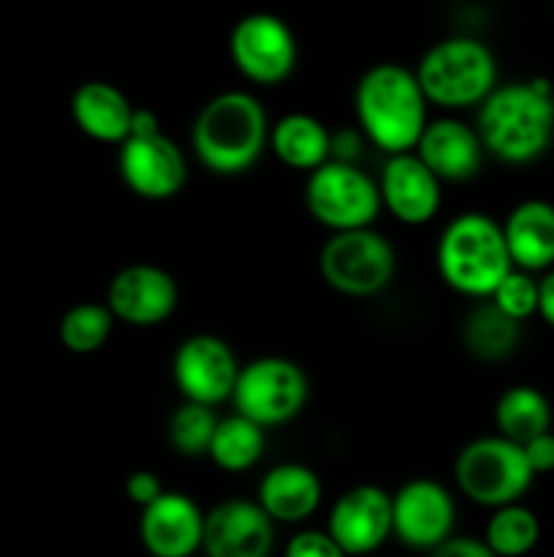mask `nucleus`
I'll use <instances>...</instances> for the list:
<instances>
[{
    "label": "nucleus",
    "instance_id": "1",
    "mask_svg": "<svg viewBox=\"0 0 554 557\" xmlns=\"http://www.w3.org/2000/svg\"><path fill=\"white\" fill-rule=\"evenodd\" d=\"M552 87L543 79L494 87L476 120L483 150L516 166L541 158L554 136Z\"/></svg>",
    "mask_w": 554,
    "mask_h": 557
},
{
    "label": "nucleus",
    "instance_id": "2",
    "mask_svg": "<svg viewBox=\"0 0 554 557\" xmlns=\"http://www.w3.org/2000/svg\"><path fill=\"white\" fill-rule=\"evenodd\" d=\"M353 107L364 136L389 156L416 150L429 123L416 71L400 63H378L364 71L353 92Z\"/></svg>",
    "mask_w": 554,
    "mask_h": 557
},
{
    "label": "nucleus",
    "instance_id": "3",
    "mask_svg": "<svg viewBox=\"0 0 554 557\" xmlns=\"http://www.w3.org/2000/svg\"><path fill=\"white\" fill-rule=\"evenodd\" d=\"M269 141L261 101L250 92H221L204 103L193 123V152L201 166L234 177L253 166Z\"/></svg>",
    "mask_w": 554,
    "mask_h": 557
},
{
    "label": "nucleus",
    "instance_id": "4",
    "mask_svg": "<svg viewBox=\"0 0 554 557\" xmlns=\"http://www.w3.org/2000/svg\"><path fill=\"white\" fill-rule=\"evenodd\" d=\"M514 270L503 226L483 212H462L445 226L438 243V272L449 288L473 299H492Z\"/></svg>",
    "mask_w": 554,
    "mask_h": 557
},
{
    "label": "nucleus",
    "instance_id": "5",
    "mask_svg": "<svg viewBox=\"0 0 554 557\" xmlns=\"http://www.w3.org/2000/svg\"><path fill=\"white\" fill-rule=\"evenodd\" d=\"M416 79L427 103L435 107H481L498 87V63L483 41L454 36L427 49L416 69Z\"/></svg>",
    "mask_w": 554,
    "mask_h": 557
},
{
    "label": "nucleus",
    "instance_id": "6",
    "mask_svg": "<svg viewBox=\"0 0 554 557\" xmlns=\"http://www.w3.org/2000/svg\"><path fill=\"white\" fill-rule=\"evenodd\" d=\"M454 476L462 495L487 509L519 504V498L536 479L521 446L511 444L500 435L470 441L456 457Z\"/></svg>",
    "mask_w": 554,
    "mask_h": 557
},
{
    "label": "nucleus",
    "instance_id": "7",
    "mask_svg": "<svg viewBox=\"0 0 554 557\" xmlns=\"http://www.w3.org/2000/svg\"><path fill=\"white\" fill-rule=\"evenodd\" d=\"M307 375L297 362L282 357H261L239 370L231 400L239 417L266 430L297 419L307 403Z\"/></svg>",
    "mask_w": 554,
    "mask_h": 557
},
{
    "label": "nucleus",
    "instance_id": "8",
    "mask_svg": "<svg viewBox=\"0 0 554 557\" xmlns=\"http://www.w3.org/2000/svg\"><path fill=\"white\" fill-rule=\"evenodd\" d=\"M307 210L335 234L369 228L380 212L378 183L356 163L329 161L315 169L304 185Z\"/></svg>",
    "mask_w": 554,
    "mask_h": 557
},
{
    "label": "nucleus",
    "instance_id": "9",
    "mask_svg": "<svg viewBox=\"0 0 554 557\" xmlns=\"http://www.w3.org/2000/svg\"><path fill=\"white\" fill-rule=\"evenodd\" d=\"M318 267L324 281L345 297H375L389 288L396 256L389 239L373 228L331 234L320 248Z\"/></svg>",
    "mask_w": 554,
    "mask_h": 557
},
{
    "label": "nucleus",
    "instance_id": "10",
    "mask_svg": "<svg viewBox=\"0 0 554 557\" xmlns=\"http://www.w3.org/2000/svg\"><path fill=\"white\" fill-rule=\"evenodd\" d=\"M234 65L253 85H280L297 69V38L275 14H248L228 38Z\"/></svg>",
    "mask_w": 554,
    "mask_h": 557
},
{
    "label": "nucleus",
    "instance_id": "11",
    "mask_svg": "<svg viewBox=\"0 0 554 557\" xmlns=\"http://www.w3.org/2000/svg\"><path fill=\"white\" fill-rule=\"evenodd\" d=\"M234 348L215 335H190L174 354L172 373L185 403L215 408L231 400L239 379Z\"/></svg>",
    "mask_w": 554,
    "mask_h": 557
},
{
    "label": "nucleus",
    "instance_id": "12",
    "mask_svg": "<svg viewBox=\"0 0 554 557\" xmlns=\"http://www.w3.org/2000/svg\"><path fill=\"white\" fill-rule=\"evenodd\" d=\"M456 506L435 479H413L391 495V533L405 547L432 553L454 533Z\"/></svg>",
    "mask_w": 554,
    "mask_h": 557
},
{
    "label": "nucleus",
    "instance_id": "13",
    "mask_svg": "<svg viewBox=\"0 0 554 557\" xmlns=\"http://www.w3.org/2000/svg\"><path fill=\"white\" fill-rule=\"evenodd\" d=\"M119 177L147 201H166L185 188L188 161L168 136H130L119 145Z\"/></svg>",
    "mask_w": 554,
    "mask_h": 557
},
{
    "label": "nucleus",
    "instance_id": "14",
    "mask_svg": "<svg viewBox=\"0 0 554 557\" xmlns=\"http://www.w3.org/2000/svg\"><path fill=\"white\" fill-rule=\"evenodd\" d=\"M326 533L345 557L375 553L391 536V495L375 484L351 487L331 506Z\"/></svg>",
    "mask_w": 554,
    "mask_h": 557
},
{
    "label": "nucleus",
    "instance_id": "15",
    "mask_svg": "<svg viewBox=\"0 0 554 557\" xmlns=\"http://www.w3.org/2000/svg\"><path fill=\"white\" fill-rule=\"evenodd\" d=\"M179 292L174 277L155 264H130L112 277L106 308L130 326H155L172 319Z\"/></svg>",
    "mask_w": 554,
    "mask_h": 557
},
{
    "label": "nucleus",
    "instance_id": "16",
    "mask_svg": "<svg viewBox=\"0 0 554 557\" xmlns=\"http://www.w3.org/2000/svg\"><path fill=\"white\" fill-rule=\"evenodd\" d=\"M275 547V522L255 500H221L204 515L206 557H269Z\"/></svg>",
    "mask_w": 554,
    "mask_h": 557
},
{
    "label": "nucleus",
    "instance_id": "17",
    "mask_svg": "<svg viewBox=\"0 0 554 557\" xmlns=\"http://www.w3.org/2000/svg\"><path fill=\"white\" fill-rule=\"evenodd\" d=\"M139 539L152 557H193L204 542V515L188 495L163 493L141 509Z\"/></svg>",
    "mask_w": 554,
    "mask_h": 557
},
{
    "label": "nucleus",
    "instance_id": "18",
    "mask_svg": "<svg viewBox=\"0 0 554 557\" xmlns=\"http://www.w3.org/2000/svg\"><path fill=\"white\" fill-rule=\"evenodd\" d=\"M380 205L405 226H424L440 210V180L416 152L389 156L378 180Z\"/></svg>",
    "mask_w": 554,
    "mask_h": 557
},
{
    "label": "nucleus",
    "instance_id": "19",
    "mask_svg": "<svg viewBox=\"0 0 554 557\" xmlns=\"http://www.w3.org/2000/svg\"><path fill=\"white\" fill-rule=\"evenodd\" d=\"M416 156L440 183H465L481 169L483 145L476 128L454 117L429 120Z\"/></svg>",
    "mask_w": 554,
    "mask_h": 557
},
{
    "label": "nucleus",
    "instance_id": "20",
    "mask_svg": "<svg viewBox=\"0 0 554 557\" xmlns=\"http://www.w3.org/2000/svg\"><path fill=\"white\" fill-rule=\"evenodd\" d=\"M324 487L313 468L299 462H282L272 468L259 484L255 504L266 511L272 522H304L318 511Z\"/></svg>",
    "mask_w": 554,
    "mask_h": 557
},
{
    "label": "nucleus",
    "instance_id": "21",
    "mask_svg": "<svg viewBox=\"0 0 554 557\" xmlns=\"http://www.w3.org/2000/svg\"><path fill=\"white\" fill-rule=\"evenodd\" d=\"M511 264L521 272H541L554 264V205L541 199L521 201L503 223Z\"/></svg>",
    "mask_w": 554,
    "mask_h": 557
},
{
    "label": "nucleus",
    "instance_id": "22",
    "mask_svg": "<svg viewBox=\"0 0 554 557\" xmlns=\"http://www.w3.org/2000/svg\"><path fill=\"white\" fill-rule=\"evenodd\" d=\"M71 114L79 131L103 145H123L130 136L134 107L123 90L101 79L85 82L74 90Z\"/></svg>",
    "mask_w": 554,
    "mask_h": 557
},
{
    "label": "nucleus",
    "instance_id": "23",
    "mask_svg": "<svg viewBox=\"0 0 554 557\" xmlns=\"http://www.w3.org/2000/svg\"><path fill=\"white\" fill-rule=\"evenodd\" d=\"M269 145L275 156L297 172L313 174L331 161V134L313 114L293 112L277 120L269 131Z\"/></svg>",
    "mask_w": 554,
    "mask_h": 557
},
{
    "label": "nucleus",
    "instance_id": "24",
    "mask_svg": "<svg viewBox=\"0 0 554 557\" xmlns=\"http://www.w3.org/2000/svg\"><path fill=\"white\" fill-rule=\"evenodd\" d=\"M500 438L516 446L530 444L543 433H552V406L536 386H511L494 406Z\"/></svg>",
    "mask_w": 554,
    "mask_h": 557
},
{
    "label": "nucleus",
    "instance_id": "25",
    "mask_svg": "<svg viewBox=\"0 0 554 557\" xmlns=\"http://www.w3.org/2000/svg\"><path fill=\"white\" fill-rule=\"evenodd\" d=\"M465 348L481 362H500L519 346V324L500 313L492 302H483L467 313L462 324Z\"/></svg>",
    "mask_w": 554,
    "mask_h": 557
},
{
    "label": "nucleus",
    "instance_id": "26",
    "mask_svg": "<svg viewBox=\"0 0 554 557\" xmlns=\"http://www.w3.org/2000/svg\"><path fill=\"white\" fill-rule=\"evenodd\" d=\"M264 430H261L259 424L250 422V419L234 413V417H226L217 422V430L215 435H212L206 457H210L221 471L244 473L264 457Z\"/></svg>",
    "mask_w": 554,
    "mask_h": 557
},
{
    "label": "nucleus",
    "instance_id": "27",
    "mask_svg": "<svg viewBox=\"0 0 554 557\" xmlns=\"http://www.w3.org/2000/svg\"><path fill=\"white\" fill-rule=\"evenodd\" d=\"M538 539H541V522L521 504L494 509L483 533V544L494 557H525L536 549Z\"/></svg>",
    "mask_w": 554,
    "mask_h": 557
},
{
    "label": "nucleus",
    "instance_id": "28",
    "mask_svg": "<svg viewBox=\"0 0 554 557\" xmlns=\"http://www.w3.org/2000/svg\"><path fill=\"white\" fill-rule=\"evenodd\" d=\"M114 315L101 302L74 305L60 321V341L71 354H96L112 335Z\"/></svg>",
    "mask_w": 554,
    "mask_h": 557
},
{
    "label": "nucleus",
    "instance_id": "29",
    "mask_svg": "<svg viewBox=\"0 0 554 557\" xmlns=\"http://www.w3.org/2000/svg\"><path fill=\"white\" fill-rule=\"evenodd\" d=\"M217 422H221V419L215 417V408L182 403V406L172 413V419H168L166 438L177 455L201 457L210 451Z\"/></svg>",
    "mask_w": 554,
    "mask_h": 557
},
{
    "label": "nucleus",
    "instance_id": "30",
    "mask_svg": "<svg viewBox=\"0 0 554 557\" xmlns=\"http://www.w3.org/2000/svg\"><path fill=\"white\" fill-rule=\"evenodd\" d=\"M492 305L500 313L521 324V321L538 313V283L527 272L511 270L498 286V292L492 294Z\"/></svg>",
    "mask_w": 554,
    "mask_h": 557
},
{
    "label": "nucleus",
    "instance_id": "31",
    "mask_svg": "<svg viewBox=\"0 0 554 557\" xmlns=\"http://www.w3.org/2000/svg\"><path fill=\"white\" fill-rule=\"evenodd\" d=\"M282 557H345L326 531H299L286 544Z\"/></svg>",
    "mask_w": 554,
    "mask_h": 557
},
{
    "label": "nucleus",
    "instance_id": "32",
    "mask_svg": "<svg viewBox=\"0 0 554 557\" xmlns=\"http://www.w3.org/2000/svg\"><path fill=\"white\" fill-rule=\"evenodd\" d=\"M163 493H166V490H163L161 479H158L152 471H134L128 479H125V495H128L139 509L155 504Z\"/></svg>",
    "mask_w": 554,
    "mask_h": 557
},
{
    "label": "nucleus",
    "instance_id": "33",
    "mask_svg": "<svg viewBox=\"0 0 554 557\" xmlns=\"http://www.w3.org/2000/svg\"><path fill=\"white\" fill-rule=\"evenodd\" d=\"M521 451H525V460L527 466H530L532 476H536V473L554 471V433L538 435L530 444L521 446Z\"/></svg>",
    "mask_w": 554,
    "mask_h": 557
},
{
    "label": "nucleus",
    "instance_id": "34",
    "mask_svg": "<svg viewBox=\"0 0 554 557\" xmlns=\"http://www.w3.org/2000/svg\"><path fill=\"white\" fill-rule=\"evenodd\" d=\"M429 557H494L489 553V547L478 539L467 536H451L449 542L440 544L438 549H432Z\"/></svg>",
    "mask_w": 554,
    "mask_h": 557
},
{
    "label": "nucleus",
    "instance_id": "35",
    "mask_svg": "<svg viewBox=\"0 0 554 557\" xmlns=\"http://www.w3.org/2000/svg\"><path fill=\"white\" fill-rule=\"evenodd\" d=\"M538 315L554 330V272L538 283Z\"/></svg>",
    "mask_w": 554,
    "mask_h": 557
},
{
    "label": "nucleus",
    "instance_id": "36",
    "mask_svg": "<svg viewBox=\"0 0 554 557\" xmlns=\"http://www.w3.org/2000/svg\"><path fill=\"white\" fill-rule=\"evenodd\" d=\"M155 134H161V123H158L155 114H152L150 109H134V117H130V136H155Z\"/></svg>",
    "mask_w": 554,
    "mask_h": 557
},
{
    "label": "nucleus",
    "instance_id": "37",
    "mask_svg": "<svg viewBox=\"0 0 554 557\" xmlns=\"http://www.w3.org/2000/svg\"><path fill=\"white\" fill-rule=\"evenodd\" d=\"M552 103H554V87H552Z\"/></svg>",
    "mask_w": 554,
    "mask_h": 557
}]
</instances>
